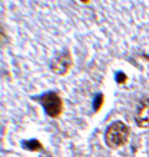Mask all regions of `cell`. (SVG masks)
Wrapping results in <instances>:
<instances>
[{
  "label": "cell",
  "instance_id": "6",
  "mask_svg": "<svg viewBox=\"0 0 149 157\" xmlns=\"http://www.w3.org/2000/svg\"><path fill=\"white\" fill-rule=\"evenodd\" d=\"M103 100H104V97L102 94H98L95 98V101L94 103V107L95 108L96 111H98L100 109V107L102 106L103 105Z\"/></svg>",
  "mask_w": 149,
  "mask_h": 157
},
{
  "label": "cell",
  "instance_id": "3",
  "mask_svg": "<svg viewBox=\"0 0 149 157\" xmlns=\"http://www.w3.org/2000/svg\"><path fill=\"white\" fill-rule=\"evenodd\" d=\"M71 66H72V59L68 51L61 53L51 62V69L53 72L62 75L68 73Z\"/></svg>",
  "mask_w": 149,
  "mask_h": 157
},
{
  "label": "cell",
  "instance_id": "7",
  "mask_svg": "<svg viewBox=\"0 0 149 157\" xmlns=\"http://www.w3.org/2000/svg\"><path fill=\"white\" fill-rule=\"evenodd\" d=\"M116 80H117V82H118L119 84H124V83H126V81L127 80V75H126L125 74H123V73H119V74L117 75V76H116Z\"/></svg>",
  "mask_w": 149,
  "mask_h": 157
},
{
  "label": "cell",
  "instance_id": "1",
  "mask_svg": "<svg viewBox=\"0 0 149 157\" xmlns=\"http://www.w3.org/2000/svg\"><path fill=\"white\" fill-rule=\"evenodd\" d=\"M130 135L129 127L122 121H115L107 129L105 140L107 145L111 149H118L124 146Z\"/></svg>",
  "mask_w": 149,
  "mask_h": 157
},
{
  "label": "cell",
  "instance_id": "4",
  "mask_svg": "<svg viewBox=\"0 0 149 157\" xmlns=\"http://www.w3.org/2000/svg\"><path fill=\"white\" fill-rule=\"evenodd\" d=\"M137 125L141 128L149 127V97L143 99L140 104L135 116Z\"/></svg>",
  "mask_w": 149,
  "mask_h": 157
},
{
  "label": "cell",
  "instance_id": "5",
  "mask_svg": "<svg viewBox=\"0 0 149 157\" xmlns=\"http://www.w3.org/2000/svg\"><path fill=\"white\" fill-rule=\"evenodd\" d=\"M25 148L28 151H38L42 149V143L37 140V139H32V140H28V141H25L24 142Z\"/></svg>",
  "mask_w": 149,
  "mask_h": 157
},
{
  "label": "cell",
  "instance_id": "2",
  "mask_svg": "<svg viewBox=\"0 0 149 157\" xmlns=\"http://www.w3.org/2000/svg\"><path fill=\"white\" fill-rule=\"evenodd\" d=\"M42 105L51 118H58L63 111V102L56 92L46 93L41 99Z\"/></svg>",
  "mask_w": 149,
  "mask_h": 157
}]
</instances>
